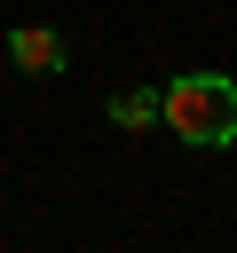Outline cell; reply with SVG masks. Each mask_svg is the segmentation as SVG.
<instances>
[{"label":"cell","instance_id":"cell-1","mask_svg":"<svg viewBox=\"0 0 237 253\" xmlns=\"http://www.w3.org/2000/svg\"><path fill=\"white\" fill-rule=\"evenodd\" d=\"M158 126L190 150H229L237 142V79L221 71H182L158 87Z\"/></svg>","mask_w":237,"mask_h":253},{"label":"cell","instance_id":"cell-3","mask_svg":"<svg viewBox=\"0 0 237 253\" xmlns=\"http://www.w3.org/2000/svg\"><path fill=\"white\" fill-rule=\"evenodd\" d=\"M111 126H126V134L158 126V87H118L111 95Z\"/></svg>","mask_w":237,"mask_h":253},{"label":"cell","instance_id":"cell-2","mask_svg":"<svg viewBox=\"0 0 237 253\" xmlns=\"http://www.w3.org/2000/svg\"><path fill=\"white\" fill-rule=\"evenodd\" d=\"M63 55H71V47H63V32H47V24H16V32H8V63H16L24 79H55Z\"/></svg>","mask_w":237,"mask_h":253}]
</instances>
